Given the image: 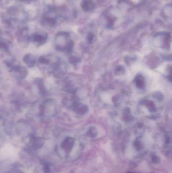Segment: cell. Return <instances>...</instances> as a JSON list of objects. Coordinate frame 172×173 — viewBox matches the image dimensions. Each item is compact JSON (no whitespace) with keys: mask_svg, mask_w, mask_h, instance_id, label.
Segmentation results:
<instances>
[{"mask_svg":"<svg viewBox=\"0 0 172 173\" xmlns=\"http://www.w3.org/2000/svg\"><path fill=\"white\" fill-rule=\"evenodd\" d=\"M126 173H133V172H127Z\"/></svg>","mask_w":172,"mask_h":173,"instance_id":"obj_15","label":"cell"},{"mask_svg":"<svg viewBox=\"0 0 172 173\" xmlns=\"http://www.w3.org/2000/svg\"><path fill=\"white\" fill-rule=\"evenodd\" d=\"M141 104L145 105L149 111L151 112H154L157 110L156 104L152 101L149 100L144 99L141 101Z\"/></svg>","mask_w":172,"mask_h":173,"instance_id":"obj_3","label":"cell"},{"mask_svg":"<svg viewBox=\"0 0 172 173\" xmlns=\"http://www.w3.org/2000/svg\"><path fill=\"white\" fill-rule=\"evenodd\" d=\"M61 148L66 158L74 161L80 158L83 151V146L74 137L65 138L61 144Z\"/></svg>","mask_w":172,"mask_h":173,"instance_id":"obj_1","label":"cell"},{"mask_svg":"<svg viewBox=\"0 0 172 173\" xmlns=\"http://www.w3.org/2000/svg\"><path fill=\"white\" fill-rule=\"evenodd\" d=\"M87 135L91 138L96 137V135H98V131L96 130V128L94 127L90 128L87 132Z\"/></svg>","mask_w":172,"mask_h":173,"instance_id":"obj_10","label":"cell"},{"mask_svg":"<svg viewBox=\"0 0 172 173\" xmlns=\"http://www.w3.org/2000/svg\"><path fill=\"white\" fill-rule=\"evenodd\" d=\"M123 119L126 122H131L133 119V117L131 115L130 110L129 108H126L123 111Z\"/></svg>","mask_w":172,"mask_h":173,"instance_id":"obj_8","label":"cell"},{"mask_svg":"<svg viewBox=\"0 0 172 173\" xmlns=\"http://www.w3.org/2000/svg\"><path fill=\"white\" fill-rule=\"evenodd\" d=\"M24 61L28 67H33L36 63V58L31 54H27L24 57Z\"/></svg>","mask_w":172,"mask_h":173,"instance_id":"obj_6","label":"cell"},{"mask_svg":"<svg viewBox=\"0 0 172 173\" xmlns=\"http://www.w3.org/2000/svg\"><path fill=\"white\" fill-rule=\"evenodd\" d=\"M125 69L123 66H119L115 70V74L117 75H122L124 74Z\"/></svg>","mask_w":172,"mask_h":173,"instance_id":"obj_11","label":"cell"},{"mask_svg":"<svg viewBox=\"0 0 172 173\" xmlns=\"http://www.w3.org/2000/svg\"><path fill=\"white\" fill-rule=\"evenodd\" d=\"M94 36L92 33H90L88 34V36H87V41H88V43H91L93 41V40H94Z\"/></svg>","mask_w":172,"mask_h":173,"instance_id":"obj_13","label":"cell"},{"mask_svg":"<svg viewBox=\"0 0 172 173\" xmlns=\"http://www.w3.org/2000/svg\"><path fill=\"white\" fill-rule=\"evenodd\" d=\"M43 22L44 25L47 26H53L56 24V19L51 17H44L43 19Z\"/></svg>","mask_w":172,"mask_h":173,"instance_id":"obj_9","label":"cell"},{"mask_svg":"<svg viewBox=\"0 0 172 173\" xmlns=\"http://www.w3.org/2000/svg\"><path fill=\"white\" fill-rule=\"evenodd\" d=\"M134 82L135 83L137 87L139 89H142L145 87V78L142 75H138L136 76L134 79Z\"/></svg>","mask_w":172,"mask_h":173,"instance_id":"obj_4","label":"cell"},{"mask_svg":"<svg viewBox=\"0 0 172 173\" xmlns=\"http://www.w3.org/2000/svg\"><path fill=\"white\" fill-rule=\"evenodd\" d=\"M154 97L156 98H157V99L159 100H161L162 99V98H163V96L162 94H161L160 92H157L156 94L154 95Z\"/></svg>","mask_w":172,"mask_h":173,"instance_id":"obj_14","label":"cell"},{"mask_svg":"<svg viewBox=\"0 0 172 173\" xmlns=\"http://www.w3.org/2000/svg\"><path fill=\"white\" fill-rule=\"evenodd\" d=\"M70 61L72 63L76 64L79 62V59L75 56H72L70 58Z\"/></svg>","mask_w":172,"mask_h":173,"instance_id":"obj_12","label":"cell"},{"mask_svg":"<svg viewBox=\"0 0 172 173\" xmlns=\"http://www.w3.org/2000/svg\"><path fill=\"white\" fill-rule=\"evenodd\" d=\"M74 109L75 112L78 115H84L88 110V108L87 106L83 105L80 103L78 105H76Z\"/></svg>","mask_w":172,"mask_h":173,"instance_id":"obj_7","label":"cell"},{"mask_svg":"<svg viewBox=\"0 0 172 173\" xmlns=\"http://www.w3.org/2000/svg\"><path fill=\"white\" fill-rule=\"evenodd\" d=\"M48 39V35L44 32H36L33 33L32 36V41L38 44H44L46 43Z\"/></svg>","mask_w":172,"mask_h":173,"instance_id":"obj_2","label":"cell"},{"mask_svg":"<svg viewBox=\"0 0 172 173\" xmlns=\"http://www.w3.org/2000/svg\"><path fill=\"white\" fill-rule=\"evenodd\" d=\"M82 7L84 11L90 12L94 9V3L91 0H83L82 3Z\"/></svg>","mask_w":172,"mask_h":173,"instance_id":"obj_5","label":"cell"}]
</instances>
